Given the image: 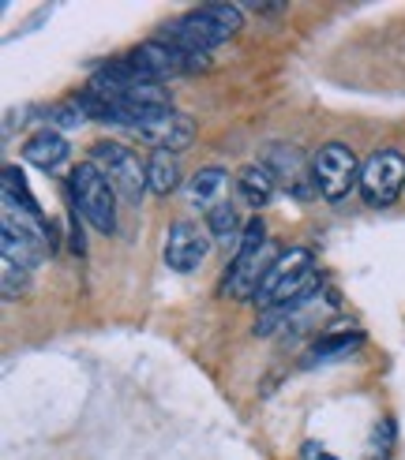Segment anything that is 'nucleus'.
I'll return each mask as SVG.
<instances>
[{
    "mask_svg": "<svg viewBox=\"0 0 405 460\" xmlns=\"http://www.w3.org/2000/svg\"><path fill=\"white\" fill-rule=\"evenodd\" d=\"M270 259V243H266V225L256 217L244 225V236L237 243V255L225 270V281H221V292L233 296V300H256V292L266 278V270L274 262Z\"/></svg>",
    "mask_w": 405,
    "mask_h": 460,
    "instance_id": "7ed1b4c3",
    "label": "nucleus"
},
{
    "mask_svg": "<svg viewBox=\"0 0 405 460\" xmlns=\"http://www.w3.org/2000/svg\"><path fill=\"white\" fill-rule=\"evenodd\" d=\"M225 188H230V176H225V169H199L188 183V199L192 206H199V210H214L218 202H225Z\"/></svg>",
    "mask_w": 405,
    "mask_h": 460,
    "instance_id": "ddd939ff",
    "label": "nucleus"
},
{
    "mask_svg": "<svg viewBox=\"0 0 405 460\" xmlns=\"http://www.w3.org/2000/svg\"><path fill=\"white\" fill-rule=\"evenodd\" d=\"M68 191H72V206L90 221V228L102 236L117 233V191L105 180V172L94 161H83V165L68 180Z\"/></svg>",
    "mask_w": 405,
    "mask_h": 460,
    "instance_id": "20e7f679",
    "label": "nucleus"
},
{
    "mask_svg": "<svg viewBox=\"0 0 405 460\" xmlns=\"http://www.w3.org/2000/svg\"><path fill=\"white\" fill-rule=\"evenodd\" d=\"M311 180H315V191H320L327 202H342L353 188H360L356 154L342 143H327L311 157Z\"/></svg>",
    "mask_w": 405,
    "mask_h": 460,
    "instance_id": "39448f33",
    "label": "nucleus"
},
{
    "mask_svg": "<svg viewBox=\"0 0 405 460\" xmlns=\"http://www.w3.org/2000/svg\"><path fill=\"white\" fill-rule=\"evenodd\" d=\"M4 210H12V214L19 210V217H31V221H41V225H45L41 206L34 202L27 180H22V172H19L15 165L4 169Z\"/></svg>",
    "mask_w": 405,
    "mask_h": 460,
    "instance_id": "4468645a",
    "label": "nucleus"
},
{
    "mask_svg": "<svg viewBox=\"0 0 405 460\" xmlns=\"http://www.w3.org/2000/svg\"><path fill=\"white\" fill-rule=\"evenodd\" d=\"M360 344H364V337L360 333H327L311 344V356H308V367L315 363H338V359H349Z\"/></svg>",
    "mask_w": 405,
    "mask_h": 460,
    "instance_id": "2eb2a0df",
    "label": "nucleus"
},
{
    "mask_svg": "<svg viewBox=\"0 0 405 460\" xmlns=\"http://www.w3.org/2000/svg\"><path fill=\"white\" fill-rule=\"evenodd\" d=\"M391 446H394V420H382V423L375 427V434H372V449H368V460H387Z\"/></svg>",
    "mask_w": 405,
    "mask_h": 460,
    "instance_id": "a211bd4d",
    "label": "nucleus"
},
{
    "mask_svg": "<svg viewBox=\"0 0 405 460\" xmlns=\"http://www.w3.org/2000/svg\"><path fill=\"white\" fill-rule=\"evenodd\" d=\"M207 251H211V240H207V233H199V225L176 221L169 228V240H166V262H169V270L192 273L202 259H207Z\"/></svg>",
    "mask_w": 405,
    "mask_h": 460,
    "instance_id": "9d476101",
    "label": "nucleus"
},
{
    "mask_svg": "<svg viewBox=\"0 0 405 460\" xmlns=\"http://www.w3.org/2000/svg\"><path fill=\"white\" fill-rule=\"evenodd\" d=\"M315 292V266H311V251L308 247H289L285 255L274 259V266L266 270V278L256 292L259 307H282L292 311L304 300H311Z\"/></svg>",
    "mask_w": 405,
    "mask_h": 460,
    "instance_id": "f03ea898",
    "label": "nucleus"
},
{
    "mask_svg": "<svg viewBox=\"0 0 405 460\" xmlns=\"http://www.w3.org/2000/svg\"><path fill=\"white\" fill-rule=\"evenodd\" d=\"M90 161L105 172L112 191L124 195L128 202H140L143 191H150L147 188V165L124 143H98L94 150H90Z\"/></svg>",
    "mask_w": 405,
    "mask_h": 460,
    "instance_id": "423d86ee",
    "label": "nucleus"
},
{
    "mask_svg": "<svg viewBox=\"0 0 405 460\" xmlns=\"http://www.w3.org/2000/svg\"><path fill=\"white\" fill-rule=\"evenodd\" d=\"M237 191H240V199L248 202V206H256V210H263V206L274 199V191H278V180L270 176V169L263 165H248V169H240V176H237Z\"/></svg>",
    "mask_w": 405,
    "mask_h": 460,
    "instance_id": "f8f14e48",
    "label": "nucleus"
},
{
    "mask_svg": "<svg viewBox=\"0 0 405 460\" xmlns=\"http://www.w3.org/2000/svg\"><path fill=\"white\" fill-rule=\"evenodd\" d=\"M401 188H405V157L398 150H379L360 165V195L375 210L398 202Z\"/></svg>",
    "mask_w": 405,
    "mask_h": 460,
    "instance_id": "0eeeda50",
    "label": "nucleus"
},
{
    "mask_svg": "<svg viewBox=\"0 0 405 460\" xmlns=\"http://www.w3.org/2000/svg\"><path fill=\"white\" fill-rule=\"evenodd\" d=\"M301 460H334L320 442H304V449H301Z\"/></svg>",
    "mask_w": 405,
    "mask_h": 460,
    "instance_id": "aec40b11",
    "label": "nucleus"
},
{
    "mask_svg": "<svg viewBox=\"0 0 405 460\" xmlns=\"http://www.w3.org/2000/svg\"><path fill=\"white\" fill-rule=\"evenodd\" d=\"M50 120L60 124V128H79V124L86 120V109H83L79 98H76V102H68V105H57V109L50 112Z\"/></svg>",
    "mask_w": 405,
    "mask_h": 460,
    "instance_id": "6ab92c4d",
    "label": "nucleus"
},
{
    "mask_svg": "<svg viewBox=\"0 0 405 460\" xmlns=\"http://www.w3.org/2000/svg\"><path fill=\"white\" fill-rule=\"evenodd\" d=\"M128 64L135 67V72H143L147 79L158 83V79H169V75L188 72V67L207 64V57H188V53H180L176 45L154 38V41H143L140 49H131V53H128Z\"/></svg>",
    "mask_w": 405,
    "mask_h": 460,
    "instance_id": "6e6552de",
    "label": "nucleus"
},
{
    "mask_svg": "<svg viewBox=\"0 0 405 460\" xmlns=\"http://www.w3.org/2000/svg\"><path fill=\"white\" fill-rule=\"evenodd\" d=\"M22 157H27L34 169L53 172L57 165L68 161V139L60 131H38V135H31V139L22 143Z\"/></svg>",
    "mask_w": 405,
    "mask_h": 460,
    "instance_id": "9b49d317",
    "label": "nucleus"
},
{
    "mask_svg": "<svg viewBox=\"0 0 405 460\" xmlns=\"http://www.w3.org/2000/svg\"><path fill=\"white\" fill-rule=\"evenodd\" d=\"M263 165L270 169V176L278 180V188H285L289 195H297V199H308L311 195L315 180H311V172L304 165V154L297 146H285V143L282 146H270L263 154Z\"/></svg>",
    "mask_w": 405,
    "mask_h": 460,
    "instance_id": "1a4fd4ad",
    "label": "nucleus"
},
{
    "mask_svg": "<svg viewBox=\"0 0 405 460\" xmlns=\"http://www.w3.org/2000/svg\"><path fill=\"white\" fill-rule=\"evenodd\" d=\"M237 31H240V8L237 4H202L180 19H169L158 38L176 45L180 53L199 57V53L218 49V45L230 41Z\"/></svg>",
    "mask_w": 405,
    "mask_h": 460,
    "instance_id": "f257e3e1",
    "label": "nucleus"
},
{
    "mask_svg": "<svg viewBox=\"0 0 405 460\" xmlns=\"http://www.w3.org/2000/svg\"><path fill=\"white\" fill-rule=\"evenodd\" d=\"M207 228L221 240V243H240V236H244V228H240V217H237V206L225 199V202H218L214 210H207Z\"/></svg>",
    "mask_w": 405,
    "mask_h": 460,
    "instance_id": "f3484780",
    "label": "nucleus"
},
{
    "mask_svg": "<svg viewBox=\"0 0 405 460\" xmlns=\"http://www.w3.org/2000/svg\"><path fill=\"white\" fill-rule=\"evenodd\" d=\"M176 183H180L176 157L169 150H154L150 161H147V188L154 195H169V191H176Z\"/></svg>",
    "mask_w": 405,
    "mask_h": 460,
    "instance_id": "dca6fc26",
    "label": "nucleus"
}]
</instances>
